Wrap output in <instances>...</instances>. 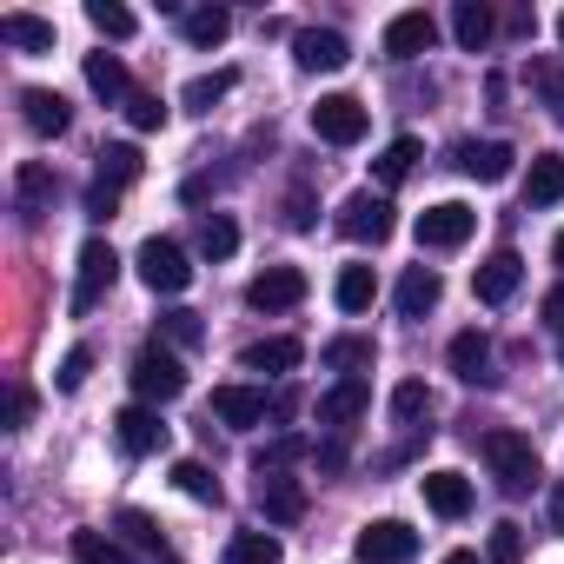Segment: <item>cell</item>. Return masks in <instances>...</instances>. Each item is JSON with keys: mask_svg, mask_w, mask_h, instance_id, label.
Segmentation results:
<instances>
[{"mask_svg": "<svg viewBox=\"0 0 564 564\" xmlns=\"http://www.w3.org/2000/svg\"><path fill=\"white\" fill-rule=\"evenodd\" d=\"M478 445H485V465H491L498 491H511V498H518V491H531V485H538V452H531V438H524V432H505V425H498V432H485Z\"/></svg>", "mask_w": 564, "mask_h": 564, "instance_id": "obj_1", "label": "cell"}, {"mask_svg": "<svg viewBox=\"0 0 564 564\" xmlns=\"http://www.w3.org/2000/svg\"><path fill=\"white\" fill-rule=\"evenodd\" d=\"M133 392H140V405H173V399L186 392V366H180L166 346H147V352L133 359Z\"/></svg>", "mask_w": 564, "mask_h": 564, "instance_id": "obj_2", "label": "cell"}, {"mask_svg": "<svg viewBox=\"0 0 564 564\" xmlns=\"http://www.w3.org/2000/svg\"><path fill=\"white\" fill-rule=\"evenodd\" d=\"M352 551H359V564H412L419 557V531L405 518H372L352 538Z\"/></svg>", "mask_w": 564, "mask_h": 564, "instance_id": "obj_3", "label": "cell"}, {"mask_svg": "<svg viewBox=\"0 0 564 564\" xmlns=\"http://www.w3.org/2000/svg\"><path fill=\"white\" fill-rule=\"evenodd\" d=\"M113 279H120V252L107 239H87L80 246V279H74V313H94L113 293Z\"/></svg>", "mask_w": 564, "mask_h": 564, "instance_id": "obj_4", "label": "cell"}, {"mask_svg": "<svg viewBox=\"0 0 564 564\" xmlns=\"http://www.w3.org/2000/svg\"><path fill=\"white\" fill-rule=\"evenodd\" d=\"M392 199L386 193H352L346 206H339V232L352 239V246H386L392 239Z\"/></svg>", "mask_w": 564, "mask_h": 564, "instance_id": "obj_5", "label": "cell"}, {"mask_svg": "<svg viewBox=\"0 0 564 564\" xmlns=\"http://www.w3.org/2000/svg\"><path fill=\"white\" fill-rule=\"evenodd\" d=\"M133 265H140V279L153 293H186L193 286V265H186V252L173 246V239H147L140 252H133Z\"/></svg>", "mask_w": 564, "mask_h": 564, "instance_id": "obj_6", "label": "cell"}, {"mask_svg": "<svg viewBox=\"0 0 564 564\" xmlns=\"http://www.w3.org/2000/svg\"><path fill=\"white\" fill-rule=\"evenodd\" d=\"M471 232H478V213L458 206V199H438V206L419 213V246H432V252H452V246H465Z\"/></svg>", "mask_w": 564, "mask_h": 564, "instance_id": "obj_7", "label": "cell"}, {"mask_svg": "<svg viewBox=\"0 0 564 564\" xmlns=\"http://www.w3.org/2000/svg\"><path fill=\"white\" fill-rule=\"evenodd\" d=\"M313 133H319L326 147H359V140H366V107H359L352 94H326V100L313 107Z\"/></svg>", "mask_w": 564, "mask_h": 564, "instance_id": "obj_8", "label": "cell"}, {"mask_svg": "<svg viewBox=\"0 0 564 564\" xmlns=\"http://www.w3.org/2000/svg\"><path fill=\"white\" fill-rule=\"evenodd\" d=\"M306 300V272L300 265H265L252 286H246V306L252 313H286V306H300Z\"/></svg>", "mask_w": 564, "mask_h": 564, "instance_id": "obj_9", "label": "cell"}, {"mask_svg": "<svg viewBox=\"0 0 564 564\" xmlns=\"http://www.w3.org/2000/svg\"><path fill=\"white\" fill-rule=\"evenodd\" d=\"M372 412V386L366 379H339L333 392H319V405H313V419L326 425V432H346V425H359Z\"/></svg>", "mask_w": 564, "mask_h": 564, "instance_id": "obj_10", "label": "cell"}, {"mask_svg": "<svg viewBox=\"0 0 564 564\" xmlns=\"http://www.w3.org/2000/svg\"><path fill=\"white\" fill-rule=\"evenodd\" d=\"M293 61H300L306 74H339V67L352 61V47H346V34H333V28H300V34H293Z\"/></svg>", "mask_w": 564, "mask_h": 564, "instance_id": "obj_11", "label": "cell"}, {"mask_svg": "<svg viewBox=\"0 0 564 564\" xmlns=\"http://www.w3.org/2000/svg\"><path fill=\"white\" fill-rule=\"evenodd\" d=\"M265 392L259 386H213V412L206 419H219V425H232V432H252V425H265Z\"/></svg>", "mask_w": 564, "mask_h": 564, "instance_id": "obj_12", "label": "cell"}, {"mask_svg": "<svg viewBox=\"0 0 564 564\" xmlns=\"http://www.w3.org/2000/svg\"><path fill=\"white\" fill-rule=\"evenodd\" d=\"M113 438H120V452H127V458H153V452L166 445L160 405H127V412L113 419Z\"/></svg>", "mask_w": 564, "mask_h": 564, "instance_id": "obj_13", "label": "cell"}, {"mask_svg": "<svg viewBox=\"0 0 564 564\" xmlns=\"http://www.w3.org/2000/svg\"><path fill=\"white\" fill-rule=\"evenodd\" d=\"M518 286H524V259H518L511 246H505V252H491V259H485V265L471 272V293H478L485 306H505V300H511Z\"/></svg>", "mask_w": 564, "mask_h": 564, "instance_id": "obj_14", "label": "cell"}, {"mask_svg": "<svg viewBox=\"0 0 564 564\" xmlns=\"http://www.w3.org/2000/svg\"><path fill=\"white\" fill-rule=\"evenodd\" d=\"M252 498H259L265 524H300V518H306V485H300V478H286V471H265Z\"/></svg>", "mask_w": 564, "mask_h": 564, "instance_id": "obj_15", "label": "cell"}, {"mask_svg": "<svg viewBox=\"0 0 564 564\" xmlns=\"http://www.w3.org/2000/svg\"><path fill=\"white\" fill-rule=\"evenodd\" d=\"M432 41H438V21H432L425 8L392 14V28H386V54H392V61H419V54H432Z\"/></svg>", "mask_w": 564, "mask_h": 564, "instance_id": "obj_16", "label": "cell"}, {"mask_svg": "<svg viewBox=\"0 0 564 564\" xmlns=\"http://www.w3.org/2000/svg\"><path fill=\"white\" fill-rule=\"evenodd\" d=\"M511 160H518V153H511L505 140H465V147H458V166H465L478 186H498V180H511Z\"/></svg>", "mask_w": 564, "mask_h": 564, "instance_id": "obj_17", "label": "cell"}, {"mask_svg": "<svg viewBox=\"0 0 564 564\" xmlns=\"http://www.w3.org/2000/svg\"><path fill=\"white\" fill-rule=\"evenodd\" d=\"M438 293H445V279L432 272V265H405V279H399V319H425L432 306H438Z\"/></svg>", "mask_w": 564, "mask_h": 564, "instance_id": "obj_18", "label": "cell"}, {"mask_svg": "<svg viewBox=\"0 0 564 564\" xmlns=\"http://www.w3.org/2000/svg\"><path fill=\"white\" fill-rule=\"evenodd\" d=\"M21 113H28V127H34L41 140H61V133L74 127V107H67L61 94H47V87H28V94H21Z\"/></svg>", "mask_w": 564, "mask_h": 564, "instance_id": "obj_19", "label": "cell"}, {"mask_svg": "<svg viewBox=\"0 0 564 564\" xmlns=\"http://www.w3.org/2000/svg\"><path fill=\"white\" fill-rule=\"evenodd\" d=\"M300 359H306V346L300 339H259V346H246V372H265V379H286V372H300Z\"/></svg>", "mask_w": 564, "mask_h": 564, "instance_id": "obj_20", "label": "cell"}, {"mask_svg": "<svg viewBox=\"0 0 564 564\" xmlns=\"http://www.w3.org/2000/svg\"><path fill=\"white\" fill-rule=\"evenodd\" d=\"M445 359H452V372H458L465 386H491V379H498V372H491V339H485V333H458Z\"/></svg>", "mask_w": 564, "mask_h": 564, "instance_id": "obj_21", "label": "cell"}, {"mask_svg": "<svg viewBox=\"0 0 564 564\" xmlns=\"http://www.w3.org/2000/svg\"><path fill=\"white\" fill-rule=\"evenodd\" d=\"M425 505L438 518H465L471 511V478L465 471H425Z\"/></svg>", "mask_w": 564, "mask_h": 564, "instance_id": "obj_22", "label": "cell"}, {"mask_svg": "<svg viewBox=\"0 0 564 564\" xmlns=\"http://www.w3.org/2000/svg\"><path fill=\"white\" fill-rule=\"evenodd\" d=\"M0 41L8 47H21V54H54V21H41V14H0Z\"/></svg>", "mask_w": 564, "mask_h": 564, "instance_id": "obj_23", "label": "cell"}, {"mask_svg": "<svg viewBox=\"0 0 564 564\" xmlns=\"http://www.w3.org/2000/svg\"><path fill=\"white\" fill-rule=\"evenodd\" d=\"M564 199V153H538L524 173V206H557Z\"/></svg>", "mask_w": 564, "mask_h": 564, "instance_id": "obj_24", "label": "cell"}, {"mask_svg": "<svg viewBox=\"0 0 564 564\" xmlns=\"http://www.w3.org/2000/svg\"><path fill=\"white\" fill-rule=\"evenodd\" d=\"M87 87L113 107V100H133V80H127V61L120 54H87Z\"/></svg>", "mask_w": 564, "mask_h": 564, "instance_id": "obj_25", "label": "cell"}, {"mask_svg": "<svg viewBox=\"0 0 564 564\" xmlns=\"http://www.w3.org/2000/svg\"><path fill=\"white\" fill-rule=\"evenodd\" d=\"M14 199H21V219H41L47 199H54V173H47L41 160H28V166L14 173Z\"/></svg>", "mask_w": 564, "mask_h": 564, "instance_id": "obj_26", "label": "cell"}, {"mask_svg": "<svg viewBox=\"0 0 564 564\" xmlns=\"http://www.w3.org/2000/svg\"><path fill=\"white\" fill-rule=\"evenodd\" d=\"M491 28H498V21H491L485 0H458V8H452V34H458V47H465V54H478V47L491 41Z\"/></svg>", "mask_w": 564, "mask_h": 564, "instance_id": "obj_27", "label": "cell"}, {"mask_svg": "<svg viewBox=\"0 0 564 564\" xmlns=\"http://www.w3.org/2000/svg\"><path fill=\"white\" fill-rule=\"evenodd\" d=\"M419 160H425V147H419L412 133H399V140L372 160V173H379V186H399V180H412V166H419Z\"/></svg>", "mask_w": 564, "mask_h": 564, "instance_id": "obj_28", "label": "cell"}, {"mask_svg": "<svg viewBox=\"0 0 564 564\" xmlns=\"http://www.w3.org/2000/svg\"><path fill=\"white\" fill-rule=\"evenodd\" d=\"M333 300H339V313H366V306L379 300L372 265H346V272H339V286H333Z\"/></svg>", "mask_w": 564, "mask_h": 564, "instance_id": "obj_29", "label": "cell"}, {"mask_svg": "<svg viewBox=\"0 0 564 564\" xmlns=\"http://www.w3.org/2000/svg\"><path fill=\"white\" fill-rule=\"evenodd\" d=\"M180 28H186V41H193V47H219V41L232 34V14H226V8H186V14H180Z\"/></svg>", "mask_w": 564, "mask_h": 564, "instance_id": "obj_30", "label": "cell"}, {"mask_svg": "<svg viewBox=\"0 0 564 564\" xmlns=\"http://www.w3.org/2000/svg\"><path fill=\"white\" fill-rule=\"evenodd\" d=\"M286 551H279V538L272 531H232V544H226V564H279Z\"/></svg>", "mask_w": 564, "mask_h": 564, "instance_id": "obj_31", "label": "cell"}, {"mask_svg": "<svg viewBox=\"0 0 564 564\" xmlns=\"http://www.w3.org/2000/svg\"><path fill=\"white\" fill-rule=\"evenodd\" d=\"M120 538H127V544H140V551H153L160 564H173V544H166V538H160V524H153L147 511H133V505L120 511Z\"/></svg>", "mask_w": 564, "mask_h": 564, "instance_id": "obj_32", "label": "cell"}, {"mask_svg": "<svg viewBox=\"0 0 564 564\" xmlns=\"http://www.w3.org/2000/svg\"><path fill=\"white\" fill-rule=\"evenodd\" d=\"M74 557L80 564H133V551L113 531H74Z\"/></svg>", "mask_w": 564, "mask_h": 564, "instance_id": "obj_33", "label": "cell"}, {"mask_svg": "<svg viewBox=\"0 0 564 564\" xmlns=\"http://www.w3.org/2000/svg\"><path fill=\"white\" fill-rule=\"evenodd\" d=\"M232 80H239L232 67H219V74H199V80H186V94H180V100H186L193 113H213V107L232 94Z\"/></svg>", "mask_w": 564, "mask_h": 564, "instance_id": "obj_34", "label": "cell"}, {"mask_svg": "<svg viewBox=\"0 0 564 564\" xmlns=\"http://www.w3.org/2000/svg\"><path fill=\"white\" fill-rule=\"evenodd\" d=\"M300 458H313V445L286 432V438H272V445H259V452H252V471L265 478V471H286V465H300Z\"/></svg>", "mask_w": 564, "mask_h": 564, "instance_id": "obj_35", "label": "cell"}, {"mask_svg": "<svg viewBox=\"0 0 564 564\" xmlns=\"http://www.w3.org/2000/svg\"><path fill=\"white\" fill-rule=\"evenodd\" d=\"M133 180H140V147H107V153H100V186L120 193V186H133Z\"/></svg>", "mask_w": 564, "mask_h": 564, "instance_id": "obj_36", "label": "cell"}, {"mask_svg": "<svg viewBox=\"0 0 564 564\" xmlns=\"http://www.w3.org/2000/svg\"><path fill=\"white\" fill-rule=\"evenodd\" d=\"M199 252H206V259H232V252H239V226H232L226 213H206V219H199Z\"/></svg>", "mask_w": 564, "mask_h": 564, "instance_id": "obj_37", "label": "cell"}, {"mask_svg": "<svg viewBox=\"0 0 564 564\" xmlns=\"http://www.w3.org/2000/svg\"><path fill=\"white\" fill-rule=\"evenodd\" d=\"M173 485H180L186 498H199V505H219V478H213L199 458H180V465H173Z\"/></svg>", "mask_w": 564, "mask_h": 564, "instance_id": "obj_38", "label": "cell"}, {"mask_svg": "<svg viewBox=\"0 0 564 564\" xmlns=\"http://www.w3.org/2000/svg\"><path fill=\"white\" fill-rule=\"evenodd\" d=\"M87 21H94V34H107V41H127L140 21L120 8V0H87Z\"/></svg>", "mask_w": 564, "mask_h": 564, "instance_id": "obj_39", "label": "cell"}, {"mask_svg": "<svg viewBox=\"0 0 564 564\" xmlns=\"http://www.w3.org/2000/svg\"><path fill=\"white\" fill-rule=\"evenodd\" d=\"M333 372H346V379H359V366H372V339H333L326 352H319Z\"/></svg>", "mask_w": 564, "mask_h": 564, "instance_id": "obj_40", "label": "cell"}, {"mask_svg": "<svg viewBox=\"0 0 564 564\" xmlns=\"http://www.w3.org/2000/svg\"><path fill=\"white\" fill-rule=\"evenodd\" d=\"M485 564H524V524H491V544H485Z\"/></svg>", "mask_w": 564, "mask_h": 564, "instance_id": "obj_41", "label": "cell"}, {"mask_svg": "<svg viewBox=\"0 0 564 564\" xmlns=\"http://www.w3.org/2000/svg\"><path fill=\"white\" fill-rule=\"evenodd\" d=\"M166 113H173V107H166L160 94H133V100H127V127H133V133H160Z\"/></svg>", "mask_w": 564, "mask_h": 564, "instance_id": "obj_42", "label": "cell"}, {"mask_svg": "<svg viewBox=\"0 0 564 564\" xmlns=\"http://www.w3.org/2000/svg\"><path fill=\"white\" fill-rule=\"evenodd\" d=\"M160 339H166V346H199V339H206V326H199V313L173 306V313H160Z\"/></svg>", "mask_w": 564, "mask_h": 564, "instance_id": "obj_43", "label": "cell"}, {"mask_svg": "<svg viewBox=\"0 0 564 564\" xmlns=\"http://www.w3.org/2000/svg\"><path fill=\"white\" fill-rule=\"evenodd\" d=\"M425 412H432V392H425L419 379H405V386L392 392V419H399V425H419Z\"/></svg>", "mask_w": 564, "mask_h": 564, "instance_id": "obj_44", "label": "cell"}, {"mask_svg": "<svg viewBox=\"0 0 564 564\" xmlns=\"http://www.w3.org/2000/svg\"><path fill=\"white\" fill-rule=\"evenodd\" d=\"M87 372H94V352H87V346H74V352L61 359V372H54V386H61V392H80V386H87Z\"/></svg>", "mask_w": 564, "mask_h": 564, "instance_id": "obj_45", "label": "cell"}, {"mask_svg": "<svg viewBox=\"0 0 564 564\" xmlns=\"http://www.w3.org/2000/svg\"><path fill=\"white\" fill-rule=\"evenodd\" d=\"M538 94H544V107H551V120L564 127V67H538Z\"/></svg>", "mask_w": 564, "mask_h": 564, "instance_id": "obj_46", "label": "cell"}, {"mask_svg": "<svg viewBox=\"0 0 564 564\" xmlns=\"http://www.w3.org/2000/svg\"><path fill=\"white\" fill-rule=\"evenodd\" d=\"M34 419V392L28 386H8V432H21Z\"/></svg>", "mask_w": 564, "mask_h": 564, "instance_id": "obj_47", "label": "cell"}, {"mask_svg": "<svg viewBox=\"0 0 564 564\" xmlns=\"http://www.w3.org/2000/svg\"><path fill=\"white\" fill-rule=\"evenodd\" d=\"M544 326H551V339L564 346V279H557V286L544 293Z\"/></svg>", "mask_w": 564, "mask_h": 564, "instance_id": "obj_48", "label": "cell"}, {"mask_svg": "<svg viewBox=\"0 0 564 564\" xmlns=\"http://www.w3.org/2000/svg\"><path fill=\"white\" fill-rule=\"evenodd\" d=\"M313 465H319V471H346V445H339V438L313 445Z\"/></svg>", "mask_w": 564, "mask_h": 564, "instance_id": "obj_49", "label": "cell"}, {"mask_svg": "<svg viewBox=\"0 0 564 564\" xmlns=\"http://www.w3.org/2000/svg\"><path fill=\"white\" fill-rule=\"evenodd\" d=\"M286 226H300V232L313 226V199H306V193H293V199H286Z\"/></svg>", "mask_w": 564, "mask_h": 564, "instance_id": "obj_50", "label": "cell"}, {"mask_svg": "<svg viewBox=\"0 0 564 564\" xmlns=\"http://www.w3.org/2000/svg\"><path fill=\"white\" fill-rule=\"evenodd\" d=\"M113 199H120V193H107V186H94V193H87V213H94V219H113Z\"/></svg>", "mask_w": 564, "mask_h": 564, "instance_id": "obj_51", "label": "cell"}, {"mask_svg": "<svg viewBox=\"0 0 564 564\" xmlns=\"http://www.w3.org/2000/svg\"><path fill=\"white\" fill-rule=\"evenodd\" d=\"M551 531L564 538V485H551Z\"/></svg>", "mask_w": 564, "mask_h": 564, "instance_id": "obj_52", "label": "cell"}, {"mask_svg": "<svg viewBox=\"0 0 564 564\" xmlns=\"http://www.w3.org/2000/svg\"><path fill=\"white\" fill-rule=\"evenodd\" d=\"M445 564H478V557H471V551H452V557H445Z\"/></svg>", "mask_w": 564, "mask_h": 564, "instance_id": "obj_53", "label": "cell"}, {"mask_svg": "<svg viewBox=\"0 0 564 564\" xmlns=\"http://www.w3.org/2000/svg\"><path fill=\"white\" fill-rule=\"evenodd\" d=\"M551 259H557V265H564V232H557V246H551Z\"/></svg>", "mask_w": 564, "mask_h": 564, "instance_id": "obj_54", "label": "cell"}, {"mask_svg": "<svg viewBox=\"0 0 564 564\" xmlns=\"http://www.w3.org/2000/svg\"><path fill=\"white\" fill-rule=\"evenodd\" d=\"M557 41H564V14H557Z\"/></svg>", "mask_w": 564, "mask_h": 564, "instance_id": "obj_55", "label": "cell"}]
</instances>
